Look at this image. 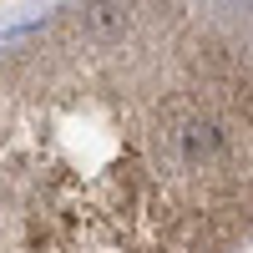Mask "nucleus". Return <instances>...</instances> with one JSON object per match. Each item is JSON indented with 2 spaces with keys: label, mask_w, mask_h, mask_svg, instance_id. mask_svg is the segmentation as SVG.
I'll list each match as a JSON object with an SVG mask.
<instances>
[{
  "label": "nucleus",
  "mask_w": 253,
  "mask_h": 253,
  "mask_svg": "<svg viewBox=\"0 0 253 253\" xmlns=\"http://www.w3.org/2000/svg\"><path fill=\"white\" fill-rule=\"evenodd\" d=\"M248 81V5H66L0 56V253H233Z\"/></svg>",
  "instance_id": "1"
}]
</instances>
